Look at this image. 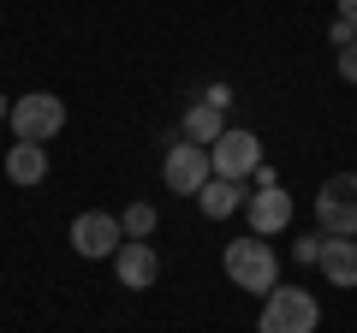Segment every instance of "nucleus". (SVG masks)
Segmentation results:
<instances>
[{"mask_svg":"<svg viewBox=\"0 0 357 333\" xmlns=\"http://www.w3.org/2000/svg\"><path fill=\"white\" fill-rule=\"evenodd\" d=\"M328 42H333V48H351V42H357V24H345V18H333V24H328Z\"/></svg>","mask_w":357,"mask_h":333,"instance_id":"nucleus-15","label":"nucleus"},{"mask_svg":"<svg viewBox=\"0 0 357 333\" xmlns=\"http://www.w3.org/2000/svg\"><path fill=\"white\" fill-rule=\"evenodd\" d=\"M114 274H119V286H131V292H149V286L161 280V256H155V244L126 238L114 250Z\"/></svg>","mask_w":357,"mask_h":333,"instance_id":"nucleus-9","label":"nucleus"},{"mask_svg":"<svg viewBox=\"0 0 357 333\" xmlns=\"http://www.w3.org/2000/svg\"><path fill=\"white\" fill-rule=\"evenodd\" d=\"M6 125H13L18 143H48V137H60V131H66V102L54 90H30V95H18V102H13Z\"/></svg>","mask_w":357,"mask_h":333,"instance_id":"nucleus-3","label":"nucleus"},{"mask_svg":"<svg viewBox=\"0 0 357 333\" xmlns=\"http://www.w3.org/2000/svg\"><path fill=\"white\" fill-rule=\"evenodd\" d=\"M208 166H215V179H232V185L256 179V166H262V137L244 131V125H227L220 143L208 149Z\"/></svg>","mask_w":357,"mask_h":333,"instance_id":"nucleus-5","label":"nucleus"},{"mask_svg":"<svg viewBox=\"0 0 357 333\" xmlns=\"http://www.w3.org/2000/svg\"><path fill=\"white\" fill-rule=\"evenodd\" d=\"M316 327H321V304L304 286H274V292L262 297L256 333H316Z\"/></svg>","mask_w":357,"mask_h":333,"instance_id":"nucleus-2","label":"nucleus"},{"mask_svg":"<svg viewBox=\"0 0 357 333\" xmlns=\"http://www.w3.org/2000/svg\"><path fill=\"white\" fill-rule=\"evenodd\" d=\"M340 77H345V84H357V42H351V48H340Z\"/></svg>","mask_w":357,"mask_h":333,"instance_id":"nucleus-17","label":"nucleus"},{"mask_svg":"<svg viewBox=\"0 0 357 333\" xmlns=\"http://www.w3.org/2000/svg\"><path fill=\"white\" fill-rule=\"evenodd\" d=\"M155 220H161V215H155V203H131L126 215H119V232H126V238H149Z\"/></svg>","mask_w":357,"mask_h":333,"instance_id":"nucleus-14","label":"nucleus"},{"mask_svg":"<svg viewBox=\"0 0 357 333\" xmlns=\"http://www.w3.org/2000/svg\"><path fill=\"white\" fill-rule=\"evenodd\" d=\"M227 280L232 286H244V292H256V297H268L274 286H280V262H274V244L268 238H232L227 244Z\"/></svg>","mask_w":357,"mask_h":333,"instance_id":"nucleus-1","label":"nucleus"},{"mask_svg":"<svg viewBox=\"0 0 357 333\" xmlns=\"http://www.w3.org/2000/svg\"><path fill=\"white\" fill-rule=\"evenodd\" d=\"M6 179L24 185V191H36V185L48 179V149H42V143H13V149H6Z\"/></svg>","mask_w":357,"mask_h":333,"instance_id":"nucleus-11","label":"nucleus"},{"mask_svg":"<svg viewBox=\"0 0 357 333\" xmlns=\"http://www.w3.org/2000/svg\"><path fill=\"white\" fill-rule=\"evenodd\" d=\"M244 203H250V196H244V191H238L232 179H208L203 191H197V208H203L208 220H227V215H238Z\"/></svg>","mask_w":357,"mask_h":333,"instance_id":"nucleus-13","label":"nucleus"},{"mask_svg":"<svg viewBox=\"0 0 357 333\" xmlns=\"http://www.w3.org/2000/svg\"><path fill=\"white\" fill-rule=\"evenodd\" d=\"M6 114H13V102H6V95H0V119H6Z\"/></svg>","mask_w":357,"mask_h":333,"instance_id":"nucleus-19","label":"nucleus"},{"mask_svg":"<svg viewBox=\"0 0 357 333\" xmlns=\"http://www.w3.org/2000/svg\"><path fill=\"white\" fill-rule=\"evenodd\" d=\"M321 280L328 286H357V238H321Z\"/></svg>","mask_w":357,"mask_h":333,"instance_id":"nucleus-10","label":"nucleus"},{"mask_svg":"<svg viewBox=\"0 0 357 333\" xmlns=\"http://www.w3.org/2000/svg\"><path fill=\"white\" fill-rule=\"evenodd\" d=\"M220 131H227V114L208 107V102H191V107H185V119H178V137H185V143H203V149H215Z\"/></svg>","mask_w":357,"mask_h":333,"instance_id":"nucleus-12","label":"nucleus"},{"mask_svg":"<svg viewBox=\"0 0 357 333\" xmlns=\"http://www.w3.org/2000/svg\"><path fill=\"white\" fill-rule=\"evenodd\" d=\"M161 179H167V191L197 196L208 179H215V166H208V149H203V143L173 137V149H167V161H161Z\"/></svg>","mask_w":357,"mask_h":333,"instance_id":"nucleus-6","label":"nucleus"},{"mask_svg":"<svg viewBox=\"0 0 357 333\" xmlns=\"http://www.w3.org/2000/svg\"><path fill=\"white\" fill-rule=\"evenodd\" d=\"M119 244H126V232H119V215L89 208V215H77V220H72V250H77V256L102 262V256H114Z\"/></svg>","mask_w":357,"mask_h":333,"instance_id":"nucleus-7","label":"nucleus"},{"mask_svg":"<svg viewBox=\"0 0 357 333\" xmlns=\"http://www.w3.org/2000/svg\"><path fill=\"white\" fill-rule=\"evenodd\" d=\"M203 102H208V107H220V114H227V107H232V90H227V84H208V90H203Z\"/></svg>","mask_w":357,"mask_h":333,"instance_id":"nucleus-16","label":"nucleus"},{"mask_svg":"<svg viewBox=\"0 0 357 333\" xmlns=\"http://www.w3.org/2000/svg\"><path fill=\"white\" fill-rule=\"evenodd\" d=\"M340 18H345V24H357V0H340Z\"/></svg>","mask_w":357,"mask_h":333,"instance_id":"nucleus-18","label":"nucleus"},{"mask_svg":"<svg viewBox=\"0 0 357 333\" xmlns=\"http://www.w3.org/2000/svg\"><path fill=\"white\" fill-rule=\"evenodd\" d=\"M316 220L328 238H357V173H333L316 191Z\"/></svg>","mask_w":357,"mask_h":333,"instance_id":"nucleus-4","label":"nucleus"},{"mask_svg":"<svg viewBox=\"0 0 357 333\" xmlns=\"http://www.w3.org/2000/svg\"><path fill=\"white\" fill-rule=\"evenodd\" d=\"M244 215H250V232L256 238H268V232H286L292 226V196H286V185H256L250 203H244Z\"/></svg>","mask_w":357,"mask_h":333,"instance_id":"nucleus-8","label":"nucleus"}]
</instances>
